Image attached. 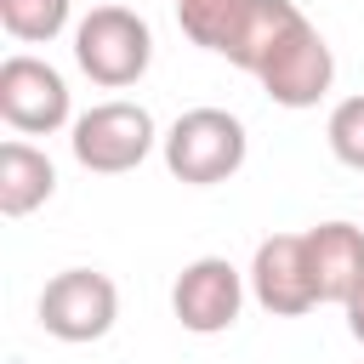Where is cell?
<instances>
[{
  "mask_svg": "<svg viewBox=\"0 0 364 364\" xmlns=\"http://www.w3.org/2000/svg\"><path fill=\"white\" fill-rule=\"evenodd\" d=\"M159 154H165V171L176 182L216 188L228 176H239V165L250 154V136H245V119L228 114V108H188L159 136Z\"/></svg>",
  "mask_w": 364,
  "mask_h": 364,
  "instance_id": "6da1fadb",
  "label": "cell"
},
{
  "mask_svg": "<svg viewBox=\"0 0 364 364\" xmlns=\"http://www.w3.org/2000/svg\"><path fill=\"white\" fill-rule=\"evenodd\" d=\"M74 63L91 85H136L154 63V28L131 6H91L74 23Z\"/></svg>",
  "mask_w": 364,
  "mask_h": 364,
  "instance_id": "7a4b0ae2",
  "label": "cell"
},
{
  "mask_svg": "<svg viewBox=\"0 0 364 364\" xmlns=\"http://www.w3.org/2000/svg\"><path fill=\"white\" fill-rule=\"evenodd\" d=\"M154 142H159L154 114L142 102H125V97H108V102L85 108L68 125V148H74V159L91 176H125V171H136L154 154Z\"/></svg>",
  "mask_w": 364,
  "mask_h": 364,
  "instance_id": "3957f363",
  "label": "cell"
},
{
  "mask_svg": "<svg viewBox=\"0 0 364 364\" xmlns=\"http://www.w3.org/2000/svg\"><path fill=\"white\" fill-rule=\"evenodd\" d=\"M114 318H119V290L97 267H63L40 290V330L68 341V347L102 341L114 330Z\"/></svg>",
  "mask_w": 364,
  "mask_h": 364,
  "instance_id": "277c9868",
  "label": "cell"
},
{
  "mask_svg": "<svg viewBox=\"0 0 364 364\" xmlns=\"http://www.w3.org/2000/svg\"><path fill=\"white\" fill-rule=\"evenodd\" d=\"M0 119L23 136H51L68 125V80L46 57H6L0 63Z\"/></svg>",
  "mask_w": 364,
  "mask_h": 364,
  "instance_id": "5b68a950",
  "label": "cell"
},
{
  "mask_svg": "<svg viewBox=\"0 0 364 364\" xmlns=\"http://www.w3.org/2000/svg\"><path fill=\"white\" fill-rule=\"evenodd\" d=\"M239 307H245V273L228 262V256H199L176 273L171 284V313L182 330L193 336H222L239 324Z\"/></svg>",
  "mask_w": 364,
  "mask_h": 364,
  "instance_id": "8992f818",
  "label": "cell"
},
{
  "mask_svg": "<svg viewBox=\"0 0 364 364\" xmlns=\"http://www.w3.org/2000/svg\"><path fill=\"white\" fill-rule=\"evenodd\" d=\"M262 91L279 102V108H313L330 85H336V57H330V40L301 17L279 46L273 57L262 63Z\"/></svg>",
  "mask_w": 364,
  "mask_h": 364,
  "instance_id": "52a82bcc",
  "label": "cell"
},
{
  "mask_svg": "<svg viewBox=\"0 0 364 364\" xmlns=\"http://www.w3.org/2000/svg\"><path fill=\"white\" fill-rule=\"evenodd\" d=\"M250 296L273 313V318H296L307 307H318V284H313V262H307V233H267L250 256Z\"/></svg>",
  "mask_w": 364,
  "mask_h": 364,
  "instance_id": "ba28073f",
  "label": "cell"
},
{
  "mask_svg": "<svg viewBox=\"0 0 364 364\" xmlns=\"http://www.w3.org/2000/svg\"><path fill=\"white\" fill-rule=\"evenodd\" d=\"M307 262H313L318 301L353 307L364 296V228H353V222H318V228H307Z\"/></svg>",
  "mask_w": 364,
  "mask_h": 364,
  "instance_id": "9c48e42d",
  "label": "cell"
},
{
  "mask_svg": "<svg viewBox=\"0 0 364 364\" xmlns=\"http://www.w3.org/2000/svg\"><path fill=\"white\" fill-rule=\"evenodd\" d=\"M296 23H301V6H296V0H245L233 34H228V46H222V57H228L233 68H245V74H262V63L273 57V46H279Z\"/></svg>",
  "mask_w": 364,
  "mask_h": 364,
  "instance_id": "30bf717a",
  "label": "cell"
},
{
  "mask_svg": "<svg viewBox=\"0 0 364 364\" xmlns=\"http://www.w3.org/2000/svg\"><path fill=\"white\" fill-rule=\"evenodd\" d=\"M51 193H57V165L23 136L0 142V216H28Z\"/></svg>",
  "mask_w": 364,
  "mask_h": 364,
  "instance_id": "8fae6325",
  "label": "cell"
},
{
  "mask_svg": "<svg viewBox=\"0 0 364 364\" xmlns=\"http://www.w3.org/2000/svg\"><path fill=\"white\" fill-rule=\"evenodd\" d=\"M68 6L74 0H0V28L23 46H46L68 28Z\"/></svg>",
  "mask_w": 364,
  "mask_h": 364,
  "instance_id": "7c38bea8",
  "label": "cell"
},
{
  "mask_svg": "<svg viewBox=\"0 0 364 364\" xmlns=\"http://www.w3.org/2000/svg\"><path fill=\"white\" fill-rule=\"evenodd\" d=\"M239 11H245V0H176L182 34H188L193 46H205V51H216V57H222V46H228Z\"/></svg>",
  "mask_w": 364,
  "mask_h": 364,
  "instance_id": "4fadbf2b",
  "label": "cell"
},
{
  "mask_svg": "<svg viewBox=\"0 0 364 364\" xmlns=\"http://www.w3.org/2000/svg\"><path fill=\"white\" fill-rule=\"evenodd\" d=\"M324 136H330V154H336L347 171H364V91H358V97H341V102L330 108Z\"/></svg>",
  "mask_w": 364,
  "mask_h": 364,
  "instance_id": "5bb4252c",
  "label": "cell"
},
{
  "mask_svg": "<svg viewBox=\"0 0 364 364\" xmlns=\"http://www.w3.org/2000/svg\"><path fill=\"white\" fill-rule=\"evenodd\" d=\"M347 330H353V341H364V296L347 307Z\"/></svg>",
  "mask_w": 364,
  "mask_h": 364,
  "instance_id": "9a60e30c",
  "label": "cell"
},
{
  "mask_svg": "<svg viewBox=\"0 0 364 364\" xmlns=\"http://www.w3.org/2000/svg\"><path fill=\"white\" fill-rule=\"evenodd\" d=\"M171 6H176V0H171Z\"/></svg>",
  "mask_w": 364,
  "mask_h": 364,
  "instance_id": "2e32d148",
  "label": "cell"
}]
</instances>
